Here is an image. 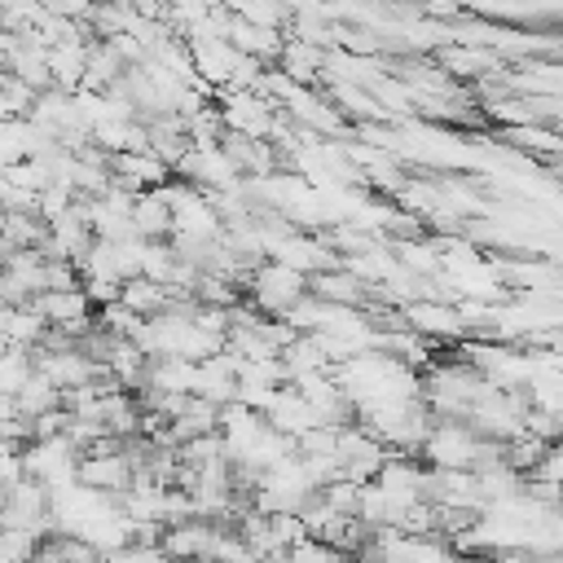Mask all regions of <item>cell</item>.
Returning a JSON list of instances; mask_svg holds the SVG:
<instances>
[{"instance_id": "cell-1", "label": "cell", "mask_w": 563, "mask_h": 563, "mask_svg": "<svg viewBox=\"0 0 563 563\" xmlns=\"http://www.w3.org/2000/svg\"><path fill=\"white\" fill-rule=\"evenodd\" d=\"M216 537H220V528L198 523V519H185V523L163 528V541H158V545H163V554H167L172 563H198V559H211Z\"/></svg>"}, {"instance_id": "cell-2", "label": "cell", "mask_w": 563, "mask_h": 563, "mask_svg": "<svg viewBox=\"0 0 563 563\" xmlns=\"http://www.w3.org/2000/svg\"><path fill=\"white\" fill-rule=\"evenodd\" d=\"M128 479H132V466H128L123 453H106V457H84L79 462V484H88V488L119 493V488H128Z\"/></svg>"}, {"instance_id": "cell-3", "label": "cell", "mask_w": 563, "mask_h": 563, "mask_svg": "<svg viewBox=\"0 0 563 563\" xmlns=\"http://www.w3.org/2000/svg\"><path fill=\"white\" fill-rule=\"evenodd\" d=\"M427 453H431L435 466H471V462L479 457L475 440H471L466 431H457V427H444V431L427 444Z\"/></svg>"}, {"instance_id": "cell-4", "label": "cell", "mask_w": 563, "mask_h": 563, "mask_svg": "<svg viewBox=\"0 0 563 563\" xmlns=\"http://www.w3.org/2000/svg\"><path fill=\"white\" fill-rule=\"evenodd\" d=\"M299 295V273L295 268H264L260 273V299L268 303V308H282V303H290Z\"/></svg>"}, {"instance_id": "cell-5", "label": "cell", "mask_w": 563, "mask_h": 563, "mask_svg": "<svg viewBox=\"0 0 563 563\" xmlns=\"http://www.w3.org/2000/svg\"><path fill=\"white\" fill-rule=\"evenodd\" d=\"M40 312L53 317V321H62V325H79V321H84V295H79V290H53V295L40 303Z\"/></svg>"}, {"instance_id": "cell-6", "label": "cell", "mask_w": 563, "mask_h": 563, "mask_svg": "<svg viewBox=\"0 0 563 563\" xmlns=\"http://www.w3.org/2000/svg\"><path fill=\"white\" fill-rule=\"evenodd\" d=\"M286 563H343V550H334L330 541H321V537H303V541H295L290 550H286Z\"/></svg>"}, {"instance_id": "cell-7", "label": "cell", "mask_w": 563, "mask_h": 563, "mask_svg": "<svg viewBox=\"0 0 563 563\" xmlns=\"http://www.w3.org/2000/svg\"><path fill=\"white\" fill-rule=\"evenodd\" d=\"M198 563H220V559H198Z\"/></svg>"}, {"instance_id": "cell-8", "label": "cell", "mask_w": 563, "mask_h": 563, "mask_svg": "<svg viewBox=\"0 0 563 563\" xmlns=\"http://www.w3.org/2000/svg\"><path fill=\"white\" fill-rule=\"evenodd\" d=\"M101 563H106V559H101Z\"/></svg>"}]
</instances>
